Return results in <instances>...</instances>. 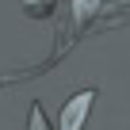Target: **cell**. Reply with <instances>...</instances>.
Returning a JSON list of instances; mask_svg holds the SVG:
<instances>
[{
  "label": "cell",
  "instance_id": "7a4b0ae2",
  "mask_svg": "<svg viewBox=\"0 0 130 130\" xmlns=\"http://www.w3.org/2000/svg\"><path fill=\"white\" fill-rule=\"evenodd\" d=\"M27 130H50V126H46V115H42V107H38V103L31 107V122H27Z\"/></svg>",
  "mask_w": 130,
  "mask_h": 130
},
{
  "label": "cell",
  "instance_id": "3957f363",
  "mask_svg": "<svg viewBox=\"0 0 130 130\" xmlns=\"http://www.w3.org/2000/svg\"><path fill=\"white\" fill-rule=\"evenodd\" d=\"M23 4H27L31 15H46V12H50V0H23Z\"/></svg>",
  "mask_w": 130,
  "mask_h": 130
},
{
  "label": "cell",
  "instance_id": "6da1fadb",
  "mask_svg": "<svg viewBox=\"0 0 130 130\" xmlns=\"http://www.w3.org/2000/svg\"><path fill=\"white\" fill-rule=\"evenodd\" d=\"M96 103V88H80L69 103L61 107V122H57V130H80L84 126V119H88V107Z\"/></svg>",
  "mask_w": 130,
  "mask_h": 130
}]
</instances>
